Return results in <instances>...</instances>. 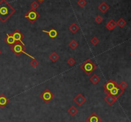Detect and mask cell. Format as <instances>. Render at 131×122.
Segmentation results:
<instances>
[{"instance_id":"cell-23","label":"cell","mask_w":131,"mask_h":122,"mask_svg":"<svg viewBox=\"0 0 131 122\" xmlns=\"http://www.w3.org/2000/svg\"><path fill=\"white\" fill-rule=\"evenodd\" d=\"M31 6V9L33 10H36L37 8L39 6V3H38V2H36V1H33L30 5Z\"/></svg>"},{"instance_id":"cell-30","label":"cell","mask_w":131,"mask_h":122,"mask_svg":"<svg viewBox=\"0 0 131 122\" xmlns=\"http://www.w3.org/2000/svg\"><path fill=\"white\" fill-rule=\"evenodd\" d=\"M37 1H38V2H39L40 3H42L43 1H44L45 0H37Z\"/></svg>"},{"instance_id":"cell-25","label":"cell","mask_w":131,"mask_h":122,"mask_svg":"<svg viewBox=\"0 0 131 122\" xmlns=\"http://www.w3.org/2000/svg\"><path fill=\"white\" fill-rule=\"evenodd\" d=\"M30 65H31L33 67L35 68V67H36L37 66H38V64H39V63H38V61H37L36 59H33L32 61H30Z\"/></svg>"},{"instance_id":"cell-1","label":"cell","mask_w":131,"mask_h":122,"mask_svg":"<svg viewBox=\"0 0 131 122\" xmlns=\"http://www.w3.org/2000/svg\"><path fill=\"white\" fill-rule=\"evenodd\" d=\"M15 12V10L6 0L0 1V21L5 23Z\"/></svg>"},{"instance_id":"cell-16","label":"cell","mask_w":131,"mask_h":122,"mask_svg":"<svg viewBox=\"0 0 131 122\" xmlns=\"http://www.w3.org/2000/svg\"><path fill=\"white\" fill-rule=\"evenodd\" d=\"M116 26H117V24H116V22H115L114 20L111 19V20H110V21H109L108 23H107L106 25V28L108 30L111 31L113 30V29H114Z\"/></svg>"},{"instance_id":"cell-21","label":"cell","mask_w":131,"mask_h":122,"mask_svg":"<svg viewBox=\"0 0 131 122\" xmlns=\"http://www.w3.org/2000/svg\"><path fill=\"white\" fill-rule=\"evenodd\" d=\"M126 24H127L126 21H125L123 18H120V19L117 21V23H116V24L118 25L119 27H120V28H124V27L126 25Z\"/></svg>"},{"instance_id":"cell-31","label":"cell","mask_w":131,"mask_h":122,"mask_svg":"<svg viewBox=\"0 0 131 122\" xmlns=\"http://www.w3.org/2000/svg\"><path fill=\"white\" fill-rule=\"evenodd\" d=\"M1 54V51L0 50V54Z\"/></svg>"},{"instance_id":"cell-12","label":"cell","mask_w":131,"mask_h":122,"mask_svg":"<svg viewBox=\"0 0 131 122\" xmlns=\"http://www.w3.org/2000/svg\"><path fill=\"white\" fill-rule=\"evenodd\" d=\"M5 42L8 45H9L10 47L12 46H13L15 43H17V42H15V39L13 38V36H12V34L10 33V34H7L6 35V38L4 39Z\"/></svg>"},{"instance_id":"cell-9","label":"cell","mask_w":131,"mask_h":122,"mask_svg":"<svg viewBox=\"0 0 131 122\" xmlns=\"http://www.w3.org/2000/svg\"><path fill=\"white\" fill-rule=\"evenodd\" d=\"M74 102H76L79 106H81V105L86 101V98L84 97L82 94L79 93L76 96V97L74 98Z\"/></svg>"},{"instance_id":"cell-32","label":"cell","mask_w":131,"mask_h":122,"mask_svg":"<svg viewBox=\"0 0 131 122\" xmlns=\"http://www.w3.org/2000/svg\"><path fill=\"white\" fill-rule=\"evenodd\" d=\"M1 1V0H0V1Z\"/></svg>"},{"instance_id":"cell-7","label":"cell","mask_w":131,"mask_h":122,"mask_svg":"<svg viewBox=\"0 0 131 122\" xmlns=\"http://www.w3.org/2000/svg\"><path fill=\"white\" fill-rule=\"evenodd\" d=\"M124 90H122L121 88H119V86L118 85V86H115L114 88H113L112 90L109 92V93L107 95H111L114 96V97H116L118 99V98L120 97V96L124 93Z\"/></svg>"},{"instance_id":"cell-20","label":"cell","mask_w":131,"mask_h":122,"mask_svg":"<svg viewBox=\"0 0 131 122\" xmlns=\"http://www.w3.org/2000/svg\"><path fill=\"white\" fill-rule=\"evenodd\" d=\"M49 59L51 60L53 62H56V61H57L58 59H59V56L58 54L56 52H52V54L51 55H49Z\"/></svg>"},{"instance_id":"cell-4","label":"cell","mask_w":131,"mask_h":122,"mask_svg":"<svg viewBox=\"0 0 131 122\" xmlns=\"http://www.w3.org/2000/svg\"><path fill=\"white\" fill-rule=\"evenodd\" d=\"M40 17V15L36 11V10L30 9L24 15V17L26 18L30 23L33 24L38 20Z\"/></svg>"},{"instance_id":"cell-13","label":"cell","mask_w":131,"mask_h":122,"mask_svg":"<svg viewBox=\"0 0 131 122\" xmlns=\"http://www.w3.org/2000/svg\"><path fill=\"white\" fill-rule=\"evenodd\" d=\"M117 100V99L114 97V96L111 95H107L106 97L104 98V101L109 105H112Z\"/></svg>"},{"instance_id":"cell-14","label":"cell","mask_w":131,"mask_h":122,"mask_svg":"<svg viewBox=\"0 0 131 122\" xmlns=\"http://www.w3.org/2000/svg\"><path fill=\"white\" fill-rule=\"evenodd\" d=\"M42 32L48 33V36H49L51 38H52V39H54V38H56V36H57L58 35V33L57 31L54 28H52L51 29H50L49 31L42 30Z\"/></svg>"},{"instance_id":"cell-17","label":"cell","mask_w":131,"mask_h":122,"mask_svg":"<svg viewBox=\"0 0 131 122\" xmlns=\"http://www.w3.org/2000/svg\"><path fill=\"white\" fill-rule=\"evenodd\" d=\"M68 29H69L72 33H76L79 29V26L77 24H76V23H72V24L70 25V26H69V28H68Z\"/></svg>"},{"instance_id":"cell-24","label":"cell","mask_w":131,"mask_h":122,"mask_svg":"<svg viewBox=\"0 0 131 122\" xmlns=\"http://www.w3.org/2000/svg\"><path fill=\"white\" fill-rule=\"evenodd\" d=\"M77 3V5L79 6L80 7L83 8L87 4V2L86 1V0H78Z\"/></svg>"},{"instance_id":"cell-2","label":"cell","mask_w":131,"mask_h":122,"mask_svg":"<svg viewBox=\"0 0 131 122\" xmlns=\"http://www.w3.org/2000/svg\"><path fill=\"white\" fill-rule=\"evenodd\" d=\"M97 65H95V63L91 59H88L80 66V69L83 70L84 72L86 73V74L89 76L97 69Z\"/></svg>"},{"instance_id":"cell-8","label":"cell","mask_w":131,"mask_h":122,"mask_svg":"<svg viewBox=\"0 0 131 122\" xmlns=\"http://www.w3.org/2000/svg\"><path fill=\"white\" fill-rule=\"evenodd\" d=\"M12 36H13V38L15 39V42H20V43H21L23 45L25 46L23 42V39L24 38V36L23 35V33H22L19 29H15V30L13 31V33H12Z\"/></svg>"},{"instance_id":"cell-22","label":"cell","mask_w":131,"mask_h":122,"mask_svg":"<svg viewBox=\"0 0 131 122\" xmlns=\"http://www.w3.org/2000/svg\"><path fill=\"white\" fill-rule=\"evenodd\" d=\"M68 46H69V47H70L71 49H76V48L77 47V46H79V44H78V43L76 42V41L73 40L69 43Z\"/></svg>"},{"instance_id":"cell-29","label":"cell","mask_w":131,"mask_h":122,"mask_svg":"<svg viewBox=\"0 0 131 122\" xmlns=\"http://www.w3.org/2000/svg\"><path fill=\"white\" fill-rule=\"evenodd\" d=\"M95 22L98 23V24H101V23L103 21V18L101 17V16H100V15H97V17H95Z\"/></svg>"},{"instance_id":"cell-33","label":"cell","mask_w":131,"mask_h":122,"mask_svg":"<svg viewBox=\"0 0 131 122\" xmlns=\"http://www.w3.org/2000/svg\"></svg>"},{"instance_id":"cell-10","label":"cell","mask_w":131,"mask_h":122,"mask_svg":"<svg viewBox=\"0 0 131 122\" xmlns=\"http://www.w3.org/2000/svg\"><path fill=\"white\" fill-rule=\"evenodd\" d=\"M87 122H102V119L95 113H93L86 119Z\"/></svg>"},{"instance_id":"cell-6","label":"cell","mask_w":131,"mask_h":122,"mask_svg":"<svg viewBox=\"0 0 131 122\" xmlns=\"http://www.w3.org/2000/svg\"><path fill=\"white\" fill-rule=\"evenodd\" d=\"M118 84H117V82H115L114 81L109 80L108 81L104 84V93L107 95V94L109 93V92H110L113 88H114L115 86H118Z\"/></svg>"},{"instance_id":"cell-18","label":"cell","mask_w":131,"mask_h":122,"mask_svg":"<svg viewBox=\"0 0 131 122\" xmlns=\"http://www.w3.org/2000/svg\"><path fill=\"white\" fill-rule=\"evenodd\" d=\"M89 81H90L93 84H97L100 82L101 78H100L97 75L93 74V76L89 78Z\"/></svg>"},{"instance_id":"cell-11","label":"cell","mask_w":131,"mask_h":122,"mask_svg":"<svg viewBox=\"0 0 131 122\" xmlns=\"http://www.w3.org/2000/svg\"><path fill=\"white\" fill-rule=\"evenodd\" d=\"M9 99L4 94L0 95V107L1 108H4L9 103Z\"/></svg>"},{"instance_id":"cell-19","label":"cell","mask_w":131,"mask_h":122,"mask_svg":"<svg viewBox=\"0 0 131 122\" xmlns=\"http://www.w3.org/2000/svg\"><path fill=\"white\" fill-rule=\"evenodd\" d=\"M68 113L70 114L72 116H76V115L78 113V109L76 108L75 106L74 105H72L69 107V109L68 110Z\"/></svg>"},{"instance_id":"cell-3","label":"cell","mask_w":131,"mask_h":122,"mask_svg":"<svg viewBox=\"0 0 131 122\" xmlns=\"http://www.w3.org/2000/svg\"><path fill=\"white\" fill-rule=\"evenodd\" d=\"M11 51L13 52V53L15 54V55L17 56H19L21 55L22 53L25 54L26 55H27L29 57H30L31 58H32L33 59H35V57L32 56H31L30 54H29L27 52H25L26 51V47L25 46L23 45V44L20 43V42H17V43H15L14 45L11 46Z\"/></svg>"},{"instance_id":"cell-28","label":"cell","mask_w":131,"mask_h":122,"mask_svg":"<svg viewBox=\"0 0 131 122\" xmlns=\"http://www.w3.org/2000/svg\"><path fill=\"white\" fill-rule=\"evenodd\" d=\"M67 63H68L70 66H73V65L76 63V60H75L73 58H69V59H68Z\"/></svg>"},{"instance_id":"cell-5","label":"cell","mask_w":131,"mask_h":122,"mask_svg":"<svg viewBox=\"0 0 131 122\" xmlns=\"http://www.w3.org/2000/svg\"><path fill=\"white\" fill-rule=\"evenodd\" d=\"M40 97L42 99L46 104H49L54 97V95L48 88H46L44 92L40 95Z\"/></svg>"},{"instance_id":"cell-15","label":"cell","mask_w":131,"mask_h":122,"mask_svg":"<svg viewBox=\"0 0 131 122\" xmlns=\"http://www.w3.org/2000/svg\"><path fill=\"white\" fill-rule=\"evenodd\" d=\"M98 8L101 12L102 13H106L109 9V6L105 2H102L100 5L98 6Z\"/></svg>"},{"instance_id":"cell-26","label":"cell","mask_w":131,"mask_h":122,"mask_svg":"<svg viewBox=\"0 0 131 122\" xmlns=\"http://www.w3.org/2000/svg\"><path fill=\"white\" fill-rule=\"evenodd\" d=\"M90 41H91V43L93 44V46H96L97 44H99V40L97 38V37H95V36H94V37H93V38H91Z\"/></svg>"},{"instance_id":"cell-27","label":"cell","mask_w":131,"mask_h":122,"mask_svg":"<svg viewBox=\"0 0 131 122\" xmlns=\"http://www.w3.org/2000/svg\"><path fill=\"white\" fill-rule=\"evenodd\" d=\"M127 86H128L127 84L125 82H124V81H123V82H121L120 84H118L119 88H121V89L123 90H125V88L127 87Z\"/></svg>"}]
</instances>
